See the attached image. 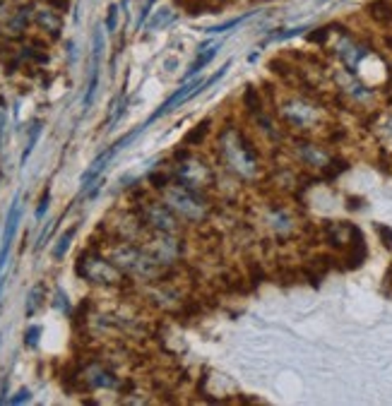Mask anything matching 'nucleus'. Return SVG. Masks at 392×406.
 I'll list each match as a JSON object with an SVG mask.
<instances>
[{"label":"nucleus","instance_id":"nucleus-19","mask_svg":"<svg viewBox=\"0 0 392 406\" xmlns=\"http://www.w3.org/2000/svg\"><path fill=\"white\" fill-rule=\"evenodd\" d=\"M217 51H219V46H217V43H214V46L209 48L207 53H205V51H200L198 61H195L193 65H190V70L185 72V80H193V75H198V72L203 70V67H207V65H209V61H212V58L217 56ZM185 80H183V82H185Z\"/></svg>","mask_w":392,"mask_h":406},{"label":"nucleus","instance_id":"nucleus-25","mask_svg":"<svg viewBox=\"0 0 392 406\" xmlns=\"http://www.w3.org/2000/svg\"><path fill=\"white\" fill-rule=\"evenodd\" d=\"M330 32H332L330 27L316 29V32L308 34V41H311V43H327V39H330Z\"/></svg>","mask_w":392,"mask_h":406},{"label":"nucleus","instance_id":"nucleus-3","mask_svg":"<svg viewBox=\"0 0 392 406\" xmlns=\"http://www.w3.org/2000/svg\"><path fill=\"white\" fill-rule=\"evenodd\" d=\"M75 272H77V277L94 284V286L114 288V286H123V281H125V274L121 272L109 257H104L99 250H94V248L80 253Z\"/></svg>","mask_w":392,"mask_h":406},{"label":"nucleus","instance_id":"nucleus-7","mask_svg":"<svg viewBox=\"0 0 392 406\" xmlns=\"http://www.w3.org/2000/svg\"><path fill=\"white\" fill-rule=\"evenodd\" d=\"M145 250L159 262L161 267L171 270L176 262L183 257L185 253V241L178 238V233H161L152 231L149 238H145Z\"/></svg>","mask_w":392,"mask_h":406},{"label":"nucleus","instance_id":"nucleus-4","mask_svg":"<svg viewBox=\"0 0 392 406\" xmlns=\"http://www.w3.org/2000/svg\"><path fill=\"white\" fill-rule=\"evenodd\" d=\"M279 118L284 120L287 128H293L298 133H311L316 128H322L325 123V114L322 109L308 96H289L279 106Z\"/></svg>","mask_w":392,"mask_h":406},{"label":"nucleus","instance_id":"nucleus-14","mask_svg":"<svg viewBox=\"0 0 392 406\" xmlns=\"http://www.w3.org/2000/svg\"><path fill=\"white\" fill-rule=\"evenodd\" d=\"M267 222H269V226L277 231V236H282V238H287L289 233H293V228H296L291 214H289L287 209H282V207H274L272 212H269Z\"/></svg>","mask_w":392,"mask_h":406},{"label":"nucleus","instance_id":"nucleus-6","mask_svg":"<svg viewBox=\"0 0 392 406\" xmlns=\"http://www.w3.org/2000/svg\"><path fill=\"white\" fill-rule=\"evenodd\" d=\"M142 224L149 231H161V233H180L183 222L174 214V209L164 202V200H142L137 207Z\"/></svg>","mask_w":392,"mask_h":406},{"label":"nucleus","instance_id":"nucleus-13","mask_svg":"<svg viewBox=\"0 0 392 406\" xmlns=\"http://www.w3.org/2000/svg\"><path fill=\"white\" fill-rule=\"evenodd\" d=\"M118 149H121V145H118V142H116V145L111 147V149H106L104 154H99L94 161H92L90 169H87L85 173H82V190H87L92 183H96V180H99L101 171L106 169V164H109V161L114 159V154H116V151H118Z\"/></svg>","mask_w":392,"mask_h":406},{"label":"nucleus","instance_id":"nucleus-31","mask_svg":"<svg viewBox=\"0 0 392 406\" xmlns=\"http://www.w3.org/2000/svg\"><path fill=\"white\" fill-rule=\"evenodd\" d=\"M29 399H32V392H29L27 387H22L17 394H14V397H10L8 402H10V404H24V402H29Z\"/></svg>","mask_w":392,"mask_h":406},{"label":"nucleus","instance_id":"nucleus-2","mask_svg":"<svg viewBox=\"0 0 392 406\" xmlns=\"http://www.w3.org/2000/svg\"><path fill=\"white\" fill-rule=\"evenodd\" d=\"M164 202L174 209V214L183 224H203L209 214V202L200 190L185 188L180 183H171L169 188L161 190Z\"/></svg>","mask_w":392,"mask_h":406},{"label":"nucleus","instance_id":"nucleus-9","mask_svg":"<svg viewBox=\"0 0 392 406\" xmlns=\"http://www.w3.org/2000/svg\"><path fill=\"white\" fill-rule=\"evenodd\" d=\"M75 380H80V389H116L118 387V378L111 373L109 368H104L101 363H90L80 370L77 375H72Z\"/></svg>","mask_w":392,"mask_h":406},{"label":"nucleus","instance_id":"nucleus-20","mask_svg":"<svg viewBox=\"0 0 392 406\" xmlns=\"http://www.w3.org/2000/svg\"><path fill=\"white\" fill-rule=\"evenodd\" d=\"M75 233H77V226H70L65 233H61V238H58L56 248H53V260H63V257H65V253H68V248H70V243H72V238H75Z\"/></svg>","mask_w":392,"mask_h":406},{"label":"nucleus","instance_id":"nucleus-33","mask_svg":"<svg viewBox=\"0 0 392 406\" xmlns=\"http://www.w3.org/2000/svg\"><path fill=\"white\" fill-rule=\"evenodd\" d=\"M46 3H48V0H46Z\"/></svg>","mask_w":392,"mask_h":406},{"label":"nucleus","instance_id":"nucleus-22","mask_svg":"<svg viewBox=\"0 0 392 406\" xmlns=\"http://www.w3.org/2000/svg\"><path fill=\"white\" fill-rule=\"evenodd\" d=\"M39 135H41V123H34L32 133H29V142H27V147H24V151H22V166L27 164V159L32 156L34 147H37V142H39Z\"/></svg>","mask_w":392,"mask_h":406},{"label":"nucleus","instance_id":"nucleus-18","mask_svg":"<svg viewBox=\"0 0 392 406\" xmlns=\"http://www.w3.org/2000/svg\"><path fill=\"white\" fill-rule=\"evenodd\" d=\"M207 133H209V120H203V123H198L188 135L183 137V147H200V145H205V137H207Z\"/></svg>","mask_w":392,"mask_h":406},{"label":"nucleus","instance_id":"nucleus-11","mask_svg":"<svg viewBox=\"0 0 392 406\" xmlns=\"http://www.w3.org/2000/svg\"><path fill=\"white\" fill-rule=\"evenodd\" d=\"M203 82H205V80H185L183 85H180L178 89H176L174 94H171L169 99H166L164 104H161V109L156 111V114L152 116V118L147 120L145 125L154 123L156 118H161V116H164V114H169V111H174L176 106L180 104V101H188V99H193L195 94H200V92H203Z\"/></svg>","mask_w":392,"mask_h":406},{"label":"nucleus","instance_id":"nucleus-1","mask_svg":"<svg viewBox=\"0 0 392 406\" xmlns=\"http://www.w3.org/2000/svg\"><path fill=\"white\" fill-rule=\"evenodd\" d=\"M219 154L222 161L231 173L238 178H256L260 173V159H258V149L253 142L238 128L229 125L222 135H219Z\"/></svg>","mask_w":392,"mask_h":406},{"label":"nucleus","instance_id":"nucleus-16","mask_svg":"<svg viewBox=\"0 0 392 406\" xmlns=\"http://www.w3.org/2000/svg\"><path fill=\"white\" fill-rule=\"evenodd\" d=\"M243 106H246V111L253 118L265 114V101H262V94L258 92V87H253V85L246 87V92H243Z\"/></svg>","mask_w":392,"mask_h":406},{"label":"nucleus","instance_id":"nucleus-23","mask_svg":"<svg viewBox=\"0 0 392 406\" xmlns=\"http://www.w3.org/2000/svg\"><path fill=\"white\" fill-rule=\"evenodd\" d=\"M149 185L154 190H164V188H169L171 185V175L169 173H149Z\"/></svg>","mask_w":392,"mask_h":406},{"label":"nucleus","instance_id":"nucleus-15","mask_svg":"<svg viewBox=\"0 0 392 406\" xmlns=\"http://www.w3.org/2000/svg\"><path fill=\"white\" fill-rule=\"evenodd\" d=\"M366 12L378 27H392V0H371Z\"/></svg>","mask_w":392,"mask_h":406},{"label":"nucleus","instance_id":"nucleus-26","mask_svg":"<svg viewBox=\"0 0 392 406\" xmlns=\"http://www.w3.org/2000/svg\"><path fill=\"white\" fill-rule=\"evenodd\" d=\"M118 27V5H111L106 12V32H116Z\"/></svg>","mask_w":392,"mask_h":406},{"label":"nucleus","instance_id":"nucleus-28","mask_svg":"<svg viewBox=\"0 0 392 406\" xmlns=\"http://www.w3.org/2000/svg\"><path fill=\"white\" fill-rule=\"evenodd\" d=\"M241 22H243V17H234V19H229V22H224V24H217V27H209L207 32L222 34V32H229V29H234L236 24H241Z\"/></svg>","mask_w":392,"mask_h":406},{"label":"nucleus","instance_id":"nucleus-24","mask_svg":"<svg viewBox=\"0 0 392 406\" xmlns=\"http://www.w3.org/2000/svg\"><path fill=\"white\" fill-rule=\"evenodd\" d=\"M39 336H41V327H39V325H32L27 332H24V344H27L29 349H34V346L39 344Z\"/></svg>","mask_w":392,"mask_h":406},{"label":"nucleus","instance_id":"nucleus-32","mask_svg":"<svg viewBox=\"0 0 392 406\" xmlns=\"http://www.w3.org/2000/svg\"><path fill=\"white\" fill-rule=\"evenodd\" d=\"M385 293H392V265L388 267V272H385V284H383Z\"/></svg>","mask_w":392,"mask_h":406},{"label":"nucleus","instance_id":"nucleus-27","mask_svg":"<svg viewBox=\"0 0 392 406\" xmlns=\"http://www.w3.org/2000/svg\"><path fill=\"white\" fill-rule=\"evenodd\" d=\"M48 200H51V190H43V195H41V200H39V207H37V222H41L43 217H46V212H48Z\"/></svg>","mask_w":392,"mask_h":406},{"label":"nucleus","instance_id":"nucleus-5","mask_svg":"<svg viewBox=\"0 0 392 406\" xmlns=\"http://www.w3.org/2000/svg\"><path fill=\"white\" fill-rule=\"evenodd\" d=\"M176 159H178V169H176V175H174L176 183L185 185V188L200 190V193H203L207 185L214 183V171H212V166L207 164V159L188 154V149H180L178 154H176Z\"/></svg>","mask_w":392,"mask_h":406},{"label":"nucleus","instance_id":"nucleus-21","mask_svg":"<svg viewBox=\"0 0 392 406\" xmlns=\"http://www.w3.org/2000/svg\"><path fill=\"white\" fill-rule=\"evenodd\" d=\"M176 19V14H174V10L171 8H159L156 10V14L152 17V22H149V29L154 32V29H161L164 24H171Z\"/></svg>","mask_w":392,"mask_h":406},{"label":"nucleus","instance_id":"nucleus-17","mask_svg":"<svg viewBox=\"0 0 392 406\" xmlns=\"http://www.w3.org/2000/svg\"><path fill=\"white\" fill-rule=\"evenodd\" d=\"M46 303V284H41L39 281L37 286L29 291V296H27V308H24V312H27V317H32V315H37L39 312V308Z\"/></svg>","mask_w":392,"mask_h":406},{"label":"nucleus","instance_id":"nucleus-10","mask_svg":"<svg viewBox=\"0 0 392 406\" xmlns=\"http://www.w3.org/2000/svg\"><path fill=\"white\" fill-rule=\"evenodd\" d=\"M34 5L32 3H22L14 5L12 12L3 19V34L8 39H19L24 36V32L29 29V24L34 22Z\"/></svg>","mask_w":392,"mask_h":406},{"label":"nucleus","instance_id":"nucleus-29","mask_svg":"<svg viewBox=\"0 0 392 406\" xmlns=\"http://www.w3.org/2000/svg\"><path fill=\"white\" fill-rule=\"evenodd\" d=\"M152 5H154V0H145V5H142V10H140V17H137V29L145 27L147 17L152 14Z\"/></svg>","mask_w":392,"mask_h":406},{"label":"nucleus","instance_id":"nucleus-30","mask_svg":"<svg viewBox=\"0 0 392 406\" xmlns=\"http://www.w3.org/2000/svg\"><path fill=\"white\" fill-rule=\"evenodd\" d=\"M375 231H378L380 238H383V246L388 248V250H392V228L383 226V224H378V226H375Z\"/></svg>","mask_w":392,"mask_h":406},{"label":"nucleus","instance_id":"nucleus-8","mask_svg":"<svg viewBox=\"0 0 392 406\" xmlns=\"http://www.w3.org/2000/svg\"><path fill=\"white\" fill-rule=\"evenodd\" d=\"M293 154H296V159L301 161L306 169L316 171V175H320L322 169L332 161L330 151H327L325 147L318 145V142H311V140H298L296 145H293Z\"/></svg>","mask_w":392,"mask_h":406},{"label":"nucleus","instance_id":"nucleus-12","mask_svg":"<svg viewBox=\"0 0 392 406\" xmlns=\"http://www.w3.org/2000/svg\"><path fill=\"white\" fill-rule=\"evenodd\" d=\"M34 24L37 29H41L48 39H58L63 29V14L61 10H56L53 5H46V8H37L34 10Z\"/></svg>","mask_w":392,"mask_h":406}]
</instances>
